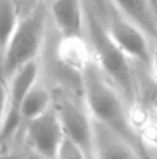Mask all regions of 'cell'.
Returning <instances> with one entry per match:
<instances>
[{
	"label": "cell",
	"instance_id": "5b68a950",
	"mask_svg": "<svg viewBox=\"0 0 157 159\" xmlns=\"http://www.w3.org/2000/svg\"><path fill=\"white\" fill-rule=\"evenodd\" d=\"M102 19L103 26L124 54L135 63L150 70L153 56V44L149 36L128 18L112 8Z\"/></svg>",
	"mask_w": 157,
	"mask_h": 159
},
{
	"label": "cell",
	"instance_id": "52a82bcc",
	"mask_svg": "<svg viewBox=\"0 0 157 159\" xmlns=\"http://www.w3.org/2000/svg\"><path fill=\"white\" fill-rule=\"evenodd\" d=\"M63 137L65 134L54 106L40 117L26 122V143L43 159H55Z\"/></svg>",
	"mask_w": 157,
	"mask_h": 159
},
{
	"label": "cell",
	"instance_id": "3957f363",
	"mask_svg": "<svg viewBox=\"0 0 157 159\" xmlns=\"http://www.w3.org/2000/svg\"><path fill=\"white\" fill-rule=\"evenodd\" d=\"M47 12L39 7L19 19L0 55L2 80H7L28 63L37 61L47 37Z\"/></svg>",
	"mask_w": 157,
	"mask_h": 159
},
{
	"label": "cell",
	"instance_id": "8fae6325",
	"mask_svg": "<svg viewBox=\"0 0 157 159\" xmlns=\"http://www.w3.org/2000/svg\"><path fill=\"white\" fill-rule=\"evenodd\" d=\"M99 136L95 130V148L96 159H141L136 148L131 147L120 137L102 128Z\"/></svg>",
	"mask_w": 157,
	"mask_h": 159
},
{
	"label": "cell",
	"instance_id": "603a6c76",
	"mask_svg": "<svg viewBox=\"0 0 157 159\" xmlns=\"http://www.w3.org/2000/svg\"><path fill=\"white\" fill-rule=\"evenodd\" d=\"M21 2H22V0H21Z\"/></svg>",
	"mask_w": 157,
	"mask_h": 159
},
{
	"label": "cell",
	"instance_id": "6da1fadb",
	"mask_svg": "<svg viewBox=\"0 0 157 159\" xmlns=\"http://www.w3.org/2000/svg\"><path fill=\"white\" fill-rule=\"evenodd\" d=\"M84 6V39L88 43L92 62L101 73L120 92L127 106L134 108L138 103L139 84L135 74L134 62L113 41L103 26L98 12L88 0H83Z\"/></svg>",
	"mask_w": 157,
	"mask_h": 159
},
{
	"label": "cell",
	"instance_id": "277c9868",
	"mask_svg": "<svg viewBox=\"0 0 157 159\" xmlns=\"http://www.w3.org/2000/svg\"><path fill=\"white\" fill-rule=\"evenodd\" d=\"M54 108L65 137L77 145L87 159H96L95 126L84 103L80 104L71 96H61L55 102Z\"/></svg>",
	"mask_w": 157,
	"mask_h": 159
},
{
	"label": "cell",
	"instance_id": "44dd1931",
	"mask_svg": "<svg viewBox=\"0 0 157 159\" xmlns=\"http://www.w3.org/2000/svg\"><path fill=\"white\" fill-rule=\"evenodd\" d=\"M14 2L17 3V4H19V3H21V0H14Z\"/></svg>",
	"mask_w": 157,
	"mask_h": 159
},
{
	"label": "cell",
	"instance_id": "8992f818",
	"mask_svg": "<svg viewBox=\"0 0 157 159\" xmlns=\"http://www.w3.org/2000/svg\"><path fill=\"white\" fill-rule=\"evenodd\" d=\"M40 66L37 61L28 63L19 70H17L10 78L6 80L7 88V108H6L4 124L0 132V144L15 134L19 125L22 124L21 106L25 96L32 89V87L39 81Z\"/></svg>",
	"mask_w": 157,
	"mask_h": 159
},
{
	"label": "cell",
	"instance_id": "2e32d148",
	"mask_svg": "<svg viewBox=\"0 0 157 159\" xmlns=\"http://www.w3.org/2000/svg\"><path fill=\"white\" fill-rule=\"evenodd\" d=\"M88 2L91 3V6L94 7V10L98 12V15L101 16V18H103V16L113 8L109 0H88Z\"/></svg>",
	"mask_w": 157,
	"mask_h": 159
},
{
	"label": "cell",
	"instance_id": "e0dca14e",
	"mask_svg": "<svg viewBox=\"0 0 157 159\" xmlns=\"http://www.w3.org/2000/svg\"><path fill=\"white\" fill-rule=\"evenodd\" d=\"M150 73L153 74L155 82H157V43L153 45V56H152V65H150Z\"/></svg>",
	"mask_w": 157,
	"mask_h": 159
},
{
	"label": "cell",
	"instance_id": "30bf717a",
	"mask_svg": "<svg viewBox=\"0 0 157 159\" xmlns=\"http://www.w3.org/2000/svg\"><path fill=\"white\" fill-rule=\"evenodd\" d=\"M56 58L66 70L75 73L80 78L92 61L88 43L84 37H62L56 45Z\"/></svg>",
	"mask_w": 157,
	"mask_h": 159
},
{
	"label": "cell",
	"instance_id": "9a60e30c",
	"mask_svg": "<svg viewBox=\"0 0 157 159\" xmlns=\"http://www.w3.org/2000/svg\"><path fill=\"white\" fill-rule=\"evenodd\" d=\"M6 108H7V88L4 80H0V132L4 124Z\"/></svg>",
	"mask_w": 157,
	"mask_h": 159
},
{
	"label": "cell",
	"instance_id": "ac0fdd59",
	"mask_svg": "<svg viewBox=\"0 0 157 159\" xmlns=\"http://www.w3.org/2000/svg\"><path fill=\"white\" fill-rule=\"evenodd\" d=\"M0 159H22V157L15 152H0Z\"/></svg>",
	"mask_w": 157,
	"mask_h": 159
},
{
	"label": "cell",
	"instance_id": "9c48e42d",
	"mask_svg": "<svg viewBox=\"0 0 157 159\" xmlns=\"http://www.w3.org/2000/svg\"><path fill=\"white\" fill-rule=\"evenodd\" d=\"M112 7L142 29L152 41L157 43L156 0H109Z\"/></svg>",
	"mask_w": 157,
	"mask_h": 159
},
{
	"label": "cell",
	"instance_id": "d6986e66",
	"mask_svg": "<svg viewBox=\"0 0 157 159\" xmlns=\"http://www.w3.org/2000/svg\"><path fill=\"white\" fill-rule=\"evenodd\" d=\"M138 152H139V157H141V159H153L152 157H150V154L148 152V150H146V147H145V144H143V143L139 145Z\"/></svg>",
	"mask_w": 157,
	"mask_h": 159
},
{
	"label": "cell",
	"instance_id": "7c38bea8",
	"mask_svg": "<svg viewBox=\"0 0 157 159\" xmlns=\"http://www.w3.org/2000/svg\"><path fill=\"white\" fill-rule=\"evenodd\" d=\"M54 106V96L51 91L46 85L37 81L32 87V89L25 96L21 106V117L22 122H28L44 114L47 110Z\"/></svg>",
	"mask_w": 157,
	"mask_h": 159
},
{
	"label": "cell",
	"instance_id": "ffe728a7",
	"mask_svg": "<svg viewBox=\"0 0 157 159\" xmlns=\"http://www.w3.org/2000/svg\"><path fill=\"white\" fill-rule=\"evenodd\" d=\"M39 2V4H42V6H50L52 2H55V0H37Z\"/></svg>",
	"mask_w": 157,
	"mask_h": 159
},
{
	"label": "cell",
	"instance_id": "4fadbf2b",
	"mask_svg": "<svg viewBox=\"0 0 157 159\" xmlns=\"http://www.w3.org/2000/svg\"><path fill=\"white\" fill-rule=\"evenodd\" d=\"M18 6L14 0H0V55L21 19Z\"/></svg>",
	"mask_w": 157,
	"mask_h": 159
},
{
	"label": "cell",
	"instance_id": "5bb4252c",
	"mask_svg": "<svg viewBox=\"0 0 157 159\" xmlns=\"http://www.w3.org/2000/svg\"><path fill=\"white\" fill-rule=\"evenodd\" d=\"M55 159H87V157L73 141H71L68 137H63Z\"/></svg>",
	"mask_w": 157,
	"mask_h": 159
},
{
	"label": "cell",
	"instance_id": "ba28073f",
	"mask_svg": "<svg viewBox=\"0 0 157 159\" xmlns=\"http://www.w3.org/2000/svg\"><path fill=\"white\" fill-rule=\"evenodd\" d=\"M48 7L50 18L62 37H84L83 0H55Z\"/></svg>",
	"mask_w": 157,
	"mask_h": 159
},
{
	"label": "cell",
	"instance_id": "7402d4cb",
	"mask_svg": "<svg viewBox=\"0 0 157 159\" xmlns=\"http://www.w3.org/2000/svg\"><path fill=\"white\" fill-rule=\"evenodd\" d=\"M156 3H157V0H156Z\"/></svg>",
	"mask_w": 157,
	"mask_h": 159
},
{
	"label": "cell",
	"instance_id": "7a4b0ae2",
	"mask_svg": "<svg viewBox=\"0 0 157 159\" xmlns=\"http://www.w3.org/2000/svg\"><path fill=\"white\" fill-rule=\"evenodd\" d=\"M80 89L92 121L138 150L142 140L132 124L130 107L92 61L81 74Z\"/></svg>",
	"mask_w": 157,
	"mask_h": 159
}]
</instances>
